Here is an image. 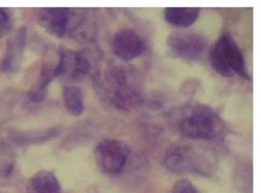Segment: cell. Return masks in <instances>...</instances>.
<instances>
[{
    "mask_svg": "<svg viewBox=\"0 0 261 193\" xmlns=\"http://www.w3.org/2000/svg\"><path fill=\"white\" fill-rule=\"evenodd\" d=\"M137 73L133 68L123 66L108 68L103 78L97 76L96 89L99 95L109 100L115 107L129 111L141 106L143 93Z\"/></svg>",
    "mask_w": 261,
    "mask_h": 193,
    "instance_id": "6da1fadb",
    "label": "cell"
},
{
    "mask_svg": "<svg viewBox=\"0 0 261 193\" xmlns=\"http://www.w3.org/2000/svg\"><path fill=\"white\" fill-rule=\"evenodd\" d=\"M175 126L186 138L212 140L218 135L220 119L213 109L201 104H189L177 112Z\"/></svg>",
    "mask_w": 261,
    "mask_h": 193,
    "instance_id": "7a4b0ae2",
    "label": "cell"
},
{
    "mask_svg": "<svg viewBox=\"0 0 261 193\" xmlns=\"http://www.w3.org/2000/svg\"><path fill=\"white\" fill-rule=\"evenodd\" d=\"M209 61L213 69L222 77H231L238 74L247 81L252 80L242 51L230 35H223L217 40L209 53Z\"/></svg>",
    "mask_w": 261,
    "mask_h": 193,
    "instance_id": "3957f363",
    "label": "cell"
},
{
    "mask_svg": "<svg viewBox=\"0 0 261 193\" xmlns=\"http://www.w3.org/2000/svg\"><path fill=\"white\" fill-rule=\"evenodd\" d=\"M129 155L127 146L117 140H103L94 149V157L99 168L113 176L123 171Z\"/></svg>",
    "mask_w": 261,
    "mask_h": 193,
    "instance_id": "277c9868",
    "label": "cell"
},
{
    "mask_svg": "<svg viewBox=\"0 0 261 193\" xmlns=\"http://www.w3.org/2000/svg\"><path fill=\"white\" fill-rule=\"evenodd\" d=\"M206 45L204 36L192 31H175L166 40L168 51L172 57L191 61L201 57Z\"/></svg>",
    "mask_w": 261,
    "mask_h": 193,
    "instance_id": "5b68a950",
    "label": "cell"
},
{
    "mask_svg": "<svg viewBox=\"0 0 261 193\" xmlns=\"http://www.w3.org/2000/svg\"><path fill=\"white\" fill-rule=\"evenodd\" d=\"M91 63L85 53L68 48L59 51V61L55 66L56 77H68L74 81H80L89 74Z\"/></svg>",
    "mask_w": 261,
    "mask_h": 193,
    "instance_id": "8992f818",
    "label": "cell"
},
{
    "mask_svg": "<svg viewBox=\"0 0 261 193\" xmlns=\"http://www.w3.org/2000/svg\"><path fill=\"white\" fill-rule=\"evenodd\" d=\"M113 52L123 61H130L144 53L143 39L134 30L123 28L114 35L112 41Z\"/></svg>",
    "mask_w": 261,
    "mask_h": 193,
    "instance_id": "52a82bcc",
    "label": "cell"
},
{
    "mask_svg": "<svg viewBox=\"0 0 261 193\" xmlns=\"http://www.w3.org/2000/svg\"><path fill=\"white\" fill-rule=\"evenodd\" d=\"M27 39L25 26L19 27L11 33L7 39L5 54L1 63L3 71L10 74L19 71L23 60Z\"/></svg>",
    "mask_w": 261,
    "mask_h": 193,
    "instance_id": "ba28073f",
    "label": "cell"
},
{
    "mask_svg": "<svg viewBox=\"0 0 261 193\" xmlns=\"http://www.w3.org/2000/svg\"><path fill=\"white\" fill-rule=\"evenodd\" d=\"M36 16L38 23L53 37L62 39L68 33L69 9H37Z\"/></svg>",
    "mask_w": 261,
    "mask_h": 193,
    "instance_id": "9c48e42d",
    "label": "cell"
},
{
    "mask_svg": "<svg viewBox=\"0 0 261 193\" xmlns=\"http://www.w3.org/2000/svg\"><path fill=\"white\" fill-rule=\"evenodd\" d=\"M163 164L168 171L177 174L192 173L198 170L195 153L186 146H173L169 148L165 155Z\"/></svg>",
    "mask_w": 261,
    "mask_h": 193,
    "instance_id": "30bf717a",
    "label": "cell"
},
{
    "mask_svg": "<svg viewBox=\"0 0 261 193\" xmlns=\"http://www.w3.org/2000/svg\"><path fill=\"white\" fill-rule=\"evenodd\" d=\"M91 11L85 9H69L68 31L77 42H88L96 34V25Z\"/></svg>",
    "mask_w": 261,
    "mask_h": 193,
    "instance_id": "8fae6325",
    "label": "cell"
},
{
    "mask_svg": "<svg viewBox=\"0 0 261 193\" xmlns=\"http://www.w3.org/2000/svg\"><path fill=\"white\" fill-rule=\"evenodd\" d=\"M28 193H61L59 179L50 170H39L35 173L27 184Z\"/></svg>",
    "mask_w": 261,
    "mask_h": 193,
    "instance_id": "7c38bea8",
    "label": "cell"
},
{
    "mask_svg": "<svg viewBox=\"0 0 261 193\" xmlns=\"http://www.w3.org/2000/svg\"><path fill=\"white\" fill-rule=\"evenodd\" d=\"M60 130L58 127L30 131H13L10 139L18 145L39 144L53 139L59 135Z\"/></svg>",
    "mask_w": 261,
    "mask_h": 193,
    "instance_id": "4fadbf2b",
    "label": "cell"
},
{
    "mask_svg": "<svg viewBox=\"0 0 261 193\" xmlns=\"http://www.w3.org/2000/svg\"><path fill=\"white\" fill-rule=\"evenodd\" d=\"M55 77V66L49 63H44L37 81L29 91L28 97L30 101L35 103L44 101L48 94V86Z\"/></svg>",
    "mask_w": 261,
    "mask_h": 193,
    "instance_id": "5bb4252c",
    "label": "cell"
},
{
    "mask_svg": "<svg viewBox=\"0 0 261 193\" xmlns=\"http://www.w3.org/2000/svg\"><path fill=\"white\" fill-rule=\"evenodd\" d=\"M199 8L170 7L166 8L164 12L166 22L178 28L192 26L199 17Z\"/></svg>",
    "mask_w": 261,
    "mask_h": 193,
    "instance_id": "9a60e30c",
    "label": "cell"
},
{
    "mask_svg": "<svg viewBox=\"0 0 261 193\" xmlns=\"http://www.w3.org/2000/svg\"><path fill=\"white\" fill-rule=\"evenodd\" d=\"M63 100L67 111L73 116H80L85 111V102L82 89L76 86L64 88Z\"/></svg>",
    "mask_w": 261,
    "mask_h": 193,
    "instance_id": "2e32d148",
    "label": "cell"
},
{
    "mask_svg": "<svg viewBox=\"0 0 261 193\" xmlns=\"http://www.w3.org/2000/svg\"><path fill=\"white\" fill-rule=\"evenodd\" d=\"M16 164V155L8 143H0V176L7 177L13 173Z\"/></svg>",
    "mask_w": 261,
    "mask_h": 193,
    "instance_id": "e0dca14e",
    "label": "cell"
},
{
    "mask_svg": "<svg viewBox=\"0 0 261 193\" xmlns=\"http://www.w3.org/2000/svg\"><path fill=\"white\" fill-rule=\"evenodd\" d=\"M13 25V19L10 12L6 9L0 8V39L12 31Z\"/></svg>",
    "mask_w": 261,
    "mask_h": 193,
    "instance_id": "ac0fdd59",
    "label": "cell"
},
{
    "mask_svg": "<svg viewBox=\"0 0 261 193\" xmlns=\"http://www.w3.org/2000/svg\"><path fill=\"white\" fill-rule=\"evenodd\" d=\"M171 193H199V191L190 181L183 179L174 184Z\"/></svg>",
    "mask_w": 261,
    "mask_h": 193,
    "instance_id": "d6986e66",
    "label": "cell"
},
{
    "mask_svg": "<svg viewBox=\"0 0 261 193\" xmlns=\"http://www.w3.org/2000/svg\"><path fill=\"white\" fill-rule=\"evenodd\" d=\"M198 86H196V83L195 82H189V80H187V83H185L183 85L181 90L184 94H194Z\"/></svg>",
    "mask_w": 261,
    "mask_h": 193,
    "instance_id": "ffe728a7",
    "label": "cell"
}]
</instances>
